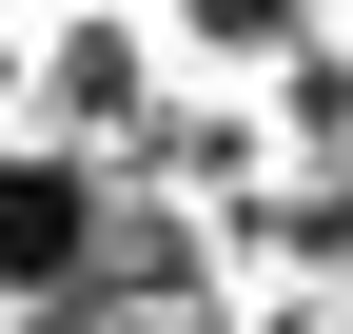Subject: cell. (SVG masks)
<instances>
[{"instance_id":"6da1fadb","label":"cell","mask_w":353,"mask_h":334,"mask_svg":"<svg viewBox=\"0 0 353 334\" xmlns=\"http://www.w3.org/2000/svg\"><path fill=\"white\" fill-rule=\"evenodd\" d=\"M99 217H118V157H79V138H0V295L59 315L79 275H99Z\"/></svg>"},{"instance_id":"7a4b0ae2","label":"cell","mask_w":353,"mask_h":334,"mask_svg":"<svg viewBox=\"0 0 353 334\" xmlns=\"http://www.w3.org/2000/svg\"><path fill=\"white\" fill-rule=\"evenodd\" d=\"M176 20H196L216 59H255V39H275V59H294V39H314V0H176Z\"/></svg>"}]
</instances>
